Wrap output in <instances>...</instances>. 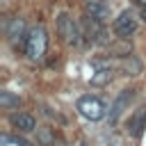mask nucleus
<instances>
[{"label": "nucleus", "instance_id": "7ed1b4c3", "mask_svg": "<svg viewBox=\"0 0 146 146\" xmlns=\"http://www.w3.org/2000/svg\"><path fill=\"white\" fill-rule=\"evenodd\" d=\"M75 110H78V112H80V116H84L87 121H98V119H103V116H105V103H103L98 96H91V94H87V96L78 98Z\"/></svg>", "mask_w": 146, "mask_h": 146}, {"label": "nucleus", "instance_id": "6e6552de", "mask_svg": "<svg viewBox=\"0 0 146 146\" xmlns=\"http://www.w3.org/2000/svg\"><path fill=\"white\" fill-rule=\"evenodd\" d=\"M132 96H135L132 89H121V91H119V96L114 98V103H112V107H110V116H107L110 123H114V121L123 114V110L128 107V103L132 100Z\"/></svg>", "mask_w": 146, "mask_h": 146}, {"label": "nucleus", "instance_id": "dca6fc26", "mask_svg": "<svg viewBox=\"0 0 146 146\" xmlns=\"http://www.w3.org/2000/svg\"><path fill=\"white\" fill-rule=\"evenodd\" d=\"M137 2H141V5H146V0H137Z\"/></svg>", "mask_w": 146, "mask_h": 146}, {"label": "nucleus", "instance_id": "ddd939ff", "mask_svg": "<svg viewBox=\"0 0 146 146\" xmlns=\"http://www.w3.org/2000/svg\"><path fill=\"white\" fill-rule=\"evenodd\" d=\"M110 80H112V68H110V66H103L98 73L91 75V84H94V87H103V84H107Z\"/></svg>", "mask_w": 146, "mask_h": 146}, {"label": "nucleus", "instance_id": "f03ea898", "mask_svg": "<svg viewBox=\"0 0 146 146\" xmlns=\"http://www.w3.org/2000/svg\"><path fill=\"white\" fill-rule=\"evenodd\" d=\"M46 50H48V32H46L43 25H36L27 34V48H25V52H27L30 62H41L43 55H46Z\"/></svg>", "mask_w": 146, "mask_h": 146}, {"label": "nucleus", "instance_id": "4468645a", "mask_svg": "<svg viewBox=\"0 0 146 146\" xmlns=\"http://www.w3.org/2000/svg\"><path fill=\"white\" fill-rule=\"evenodd\" d=\"M123 71H125L128 75H139V73H141V62H139L135 55H130V57L125 59V64H123Z\"/></svg>", "mask_w": 146, "mask_h": 146}, {"label": "nucleus", "instance_id": "1a4fd4ad", "mask_svg": "<svg viewBox=\"0 0 146 146\" xmlns=\"http://www.w3.org/2000/svg\"><path fill=\"white\" fill-rule=\"evenodd\" d=\"M144 128H146V107H137L128 119V135L132 139H139L144 135Z\"/></svg>", "mask_w": 146, "mask_h": 146}, {"label": "nucleus", "instance_id": "9d476101", "mask_svg": "<svg viewBox=\"0 0 146 146\" xmlns=\"http://www.w3.org/2000/svg\"><path fill=\"white\" fill-rule=\"evenodd\" d=\"M11 125L21 132H32L36 130V119L27 112H18V114H11Z\"/></svg>", "mask_w": 146, "mask_h": 146}, {"label": "nucleus", "instance_id": "f257e3e1", "mask_svg": "<svg viewBox=\"0 0 146 146\" xmlns=\"http://www.w3.org/2000/svg\"><path fill=\"white\" fill-rule=\"evenodd\" d=\"M57 34L64 39L66 46H80L84 41L80 23L75 18H71V14H66V11L57 16Z\"/></svg>", "mask_w": 146, "mask_h": 146}, {"label": "nucleus", "instance_id": "9b49d317", "mask_svg": "<svg viewBox=\"0 0 146 146\" xmlns=\"http://www.w3.org/2000/svg\"><path fill=\"white\" fill-rule=\"evenodd\" d=\"M107 52L114 55V57H130L132 55V43L125 36H119V41H114V43L107 46Z\"/></svg>", "mask_w": 146, "mask_h": 146}, {"label": "nucleus", "instance_id": "39448f33", "mask_svg": "<svg viewBox=\"0 0 146 146\" xmlns=\"http://www.w3.org/2000/svg\"><path fill=\"white\" fill-rule=\"evenodd\" d=\"M27 27H25V21L23 18H11L9 23H7V39H9V43L16 48V50H21V48H27Z\"/></svg>", "mask_w": 146, "mask_h": 146}, {"label": "nucleus", "instance_id": "0eeeda50", "mask_svg": "<svg viewBox=\"0 0 146 146\" xmlns=\"http://www.w3.org/2000/svg\"><path fill=\"white\" fill-rule=\"evenodd\" d=\"M82 7H84V14L98 18V21H107L110 11H112L107 0H82Z\"/></svg>", "mask_w": 146, "mask_h": 146}, {"label": "nucleus", "instance_id": "20e7f679", "mask_svg": "<svg viewBox=\"0 0 146 146\" xmlns=\"http://www.w3.org/2000/svg\"><path fill=\"white\" fill-rule=\"evenodd\" d=\"M137 27H139V23H137V16H135V11H130V9H123L116 18H114V25H112V30H114V34L116 36H132L135 32H137Z\"/></svg>", "mask_w": 146, "mask_h": 146}, {"label": "nucleus", "instance_id": "f8f14e48", "mask_svg": "<svg viewBox=\"0 0 146 146\" xmlns=\"http://www.w3.org/2000/svg\"><path fill=\"white\" fill-rule=\"evenodd\" d=\"M21 105V98L11 91H0V107L2 110H16Z\"/></svg>", "mask_w": 146, "mask_h": 146}, {"label": "nucleus", "instance_id": "f3484780", "mask_svg": "<svg viewBox=\"0 0 146 146\" xmlns=\"http://www.w3.org/2000/svg\"><path fill=\"white\" fill-rule=\"evenodd\" d=\"M112 146H116V144H112Z\"/></svg>", "mask_w": 146, "mask_h": 146}, {"label": "nucleus", "instance_id": "423d86ee", "mask_svg": "<svg viewBox=\"0 0 146 146\" xmlns=\"http://www.w3.org/2000/svg\"><path fill=\"white\" fill-rule=\"evenodd\" d=\"M100 23H103V21H98V18H94V16H89V14H84V16L80 18V27H82L84 41H89V43L100 41V36H103V25H100Z\"/></svg>", "mask_w": 146, "mask_h": 146}, {"label": "nucleus", "instance_id": "2eb2a0df", "mask_svg": "<svg viewBox=\"0 0 146 146\" xmlns=\"http://www.w3.org/2000/svg\"><path fill=\"white\" fill-rule=\"evenodd\" d=\"M141 16H144V21H146V9H144V11H141Z\"/></svg>", "mask_w": 146, "mask_h": 146}]
</instances>
